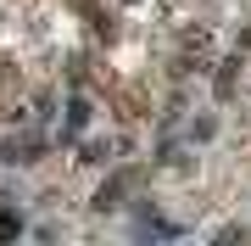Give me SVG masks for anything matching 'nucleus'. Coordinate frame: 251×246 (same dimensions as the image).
Returning a JSON list of instances; mask_svg holds the SVG:
<instances>
[{
    "label": "nucleus",
    "mask_w": 251,
    "mask_h": 246,
    "mask_svg": "<svg viewBox=\"0 0 251 246\" xmlns=\"http://www.w3.org/2000/svg\"><path fill=\"white\" fill-rule=\"evenodd\" d=\"M0 235H17V219H0Z\"/></svg>",
    "instance_id": "1"
}]
</instances>
